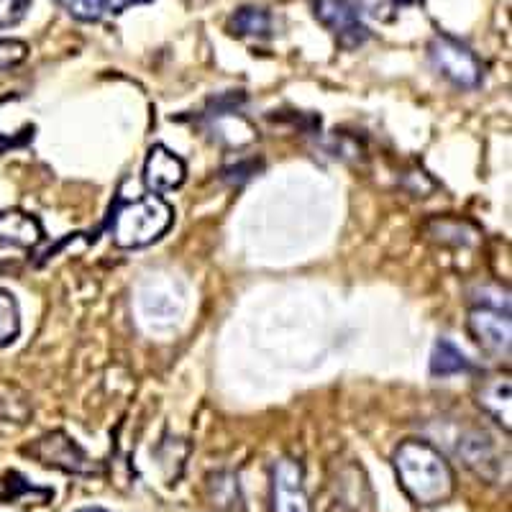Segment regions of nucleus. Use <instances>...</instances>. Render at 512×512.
Wrapping results in <instances>:
<instances>
[{"label":"nucleus","instance_id":"1","mask_svg":"<svg viewBox=\"0 0 512 512\" xmlns=\"http://www.w3.org/2000/svg\"><path fill=\"white\" fill-rule=\"evenodd\" d=\"M395 472L402 492L420 507H433L451 500L456 489L454 469L433 443L408 438L397 446Z\"/></svg>","mask_w":512,"mask_h":512},{"label":"nucleus","instance_id":"2","mask_svg":"<svg viewBox=\"0 0 512 512\" xmlns=\"http://www.w3.org/2000/svg\"><path fill=\"white\" fill-rule=\"evenodd\" d=\"M175 221V210L159 195H144L139 200L123 203L111 223L113 244L118 249H144L169 231Z\"/></svg>","mask_w":512,"mask_h":512},{"label":"nucleus","instance_id":"3","mask_svg":"<svg viewBox=\"0 0 512 512\" xmlns=\"http://www.w3.org/2000/svg\"><path fill=\"white\" fill-rule=\"evenodd\" d=\"M431 62L446 80H451L456 88L474 90L482 85L484 67L477 59V54L469 47H464L461 41L451 39L446 34H438L428 47Z\"/></svg>","mask_w":512,"mask_h":512},{"label":"nucleus","instance_id":"4","mask_svg":"<svg viewBox=\"0 0 512 512\" xmlns=\"http://www.w3.org/2000/svg\"><path fill=\"white\" fill-rule=\"evenodd\" d=\"M26 454L34 456L41 466H52V469L77 474V477H88V474L98 472L90 456L82 451L80 443L64 431H52L47 436H41L39 441L26 448Z\"/></svg>","mask_w":512,"mask_h":512},{"label":"nucleus","instance_id":"5","mask_svg":"<svg viewBox=\"0 0 512 512\" xmlns=\"http://www.w3.org/2000/svg\"><path fill=\"white\" fill-rule=\"evenodd\" d=\"M313 13L318 24L331 31L344 49L361 47L372 36L351 0H313Z\"/></svg>","mask_w":512,"mask_h":512},{"label":"nucleus","instance_id":"6","mask_svg":"<svg viewBox=\"0 0 512 512\" xmlns=\"http://www.w3.org/2000/svg\"><path fill=\"white\" fill-rule=\"evenodd\" d=\"M272 510L310 512L303 482V466L295 459H280L272 466Z\"/></svg>","mask_w":512,"mask_h":512},{"label":"nucleus","instance_id":"7","mask_svg":"<svg viewBox=\"0 0 512 512\" xmlns=\"http://www.w3.org/2000/svg\"><path fill=\"white\" fill-rule=\"evenodd\" d=\"M469 331L477 338V344L482 346L487 354L497 356H510V338H512V326H510V315L502 313L497 308H489V305H482V308H474L469 313Z\"/></svg>","mask_w":512,"mask_h":512},{"label":"nucleus","instance_id":"8","mask_svg":"<svg viewBox=\"0 0 512 512\" xmlns=\"http://www.w3.org/2000/svg\"><path fill=\"white\" fill-rule=\"evenodd\" d=\"M185 177L187 167L175 152H169L167 146L162 144L152 146V152H149L144 164L146 190H152L154 195H162V192L177 190L185 182Z\"/></svg>","mask_w":512,"mask_h":512},{"label":"nucleus","instance_id":"9","mask_svg":"<svg viewBox=\"0 0 512 512\" xmlns=\"http://www.w3.org/2000/svg\"><path fill=\"white\" fill-rule=\"evenodd\" d=\"M44 239L41 223L24 210H3L0 213V246L13 249H34Z\"/></svg>","mask_w":512,"mask_h":512},{"label":"nucleus","instance_id":"10","mask_svg":"<svg viewBox=\"0 0 512 512\" xmlns=\"http://www.w3.org/2000/svg\"><path fill=\"white\" fill-rule=\"evenodd\" d=\"M479 408L495 418L497 423L510 433L512 428V382L510 377H495L489 379L487 384H482L479 390Z\"/></svg>","mask_w":512,"mask_h":512},{"label":"nucleus","instance_id":"11","mask_svg":"<svg viewBox=\"0 0 512 512\" xmlns=\"http://www.w3.org/2000/svg\"><path fill=\"white\" fill-rule=\"evenodd\" d=\"M228 29L236 36H254V39H264L272 34V16L264 8L246 6L233 13L228 21Z\"/></svg>","mask_w":512,"mask_h":512},{"label":"nucleus","instance_id":"12","mask_svg":"<svg viewBox=\"0 0 512 512\" xmlns=\"http://www.w3.org/2000/svg\"><path fill=\"white\" fill-rule=\"evenodd\" d=\"M466 369H469V359L451 341H446V338L436 341L431 354L433 377H454V374L466 372Z\"/></svg>","mask_w":512,"mask_h":512},{"label":"nucleus","instance_id":"13","mask_svg":"<svg viewBox=\"0 0 512 512\" xmlns=\"http://www.w3.org/2000/svg\"><path fill=\"white\" fill-rule=\"evenodd\" d=\"M21 333V308L13 292L0 287V349L11 346Z\"/></svg>","mask_w":512,"mask_h":512},{"label":"nucleus","instance_id":"14","mask_svg":"<svg viewBox=\"0 0 512 512\" xmlns=\"http://www.w3.org/2000/svg\"><path fill=\"white\" fill-rule=\"evenodd\" d=\"M459 454L464 456V461L472 469H477L479 474H484V466L492 464V456H495V451H492V443H489L487 436H472L466 438L464 443H459Z\"/></svg>","mask_w":512,"mask_h":512},{"label":"nucleus","instance_id":"15","mask_svg":"<svg viewBox=\"0 0 512 512\" xmlns=\"http://www.w3.org/2000/svg\"><path fill=\"white\" fill-rule=\"evenodd\" d=\"M52 3L62 6L70 16H75L77 21H85V24H95L105 13L100 0H52Z\"/></svg>","mask_w":512,"mask_h":512},{"label":"nucleus","instance_id":"16","mask_svg":"<svg viewBox=\"0 0 512 512\" xmlns=\"http://www.w3.org/2000/svg\"><path fill=\"white\" fill-rule=\"evenodd\" d=\"M29 57V44L21 39H0V72L13 70Z\"/></svg>","mask_w":512,"mask_h":512},{"label":"nucleus","instance_id":"17","mask_svg":"<svg viewBox=\"0 0 512 512\" xmlns=\"http://www.w3.org/2000/svg\"><path fill=\"white\" fill-rule=\"evenodd\" d=\"M29 8L31 0H0V29H11V26L21 24Z\"/></svg>","mask_w":512,"mask_h":512},{"label":"nucleus","instance_id":"18","mask_svg":"<svg viewBox=\"0 0 512 512\" xmlns=\"http://www.w3.org/2000/svg\"><path fill=\"white\" fill-rule=\"evenodd\" d=\"M139 3H149V0H100V6H103L105 13H123L126 8L139 6Z\"/></svg>","mask_w":512,"mask_h":512},{"label":"nucleus","instance_id":"19","mask_svg":"<svg viewBox=\"0 0 512 512\" xmlns=\"http://www.w3.org/2000/svg\"><path fill=\"white\" fill-rule=\"evenodd\" d=\"M8 497H13V489H11V484H8V482H3V479H0V500H8Z\"/></svg>","mask_w":512,"mask_h":512},{"label":"nucleus","instance_id":"20","mask_svg":"<svg viewBox=\"0 0 512 512\" xmlns=\"http://www.w3.org/2000/svg\"><path fill=\"white\" fill-rule=\"evenodd\" d=\"M395 6H418V3H423V0H392Z\"/></svg>","mask_w":512,"mask_h":512},{"label":"nucleus","instance_id":"21","mask_svg":"<svg viewBox=\"0 0 512 512\" xmlns=\"http://www.w3.org/2000/svg\"><path fill=\"white\" fill-rule=\"evenodd\" d=\"M77 512H108V510H103V507H82V510Z\"/></svg>","mask_w":512,"mask_h":512}]
</instances>
